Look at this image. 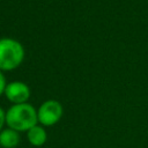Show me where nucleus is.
<instances>
[{"label": "nucleus", "instance_id": "f257e3e1", "mask_svg": "<svg viewBox=\"0 0 148 148\" xmlns=\"http://www.w3.org/2000/svg\"><path fill=\"white\" fill-rule=\"evenodd\" d=\"M38 124L37 110L29 103L13 104L6 111L7 127L21 133L28 132Z\"/></svg>", "mask_w": 148, "mask_h": 148}, {"label": "nucleus", "instance_id": "6e6552de", "mask_svg": "<svg viewBox=\"0 0 148 148\" xmlns=\"http://www.w3.org/2000/svg\"><path fill=\"white\" fill-rule=\"evenodd\" d=\"M6 124V112L2 108H0V132L3 130V126Z\"/></svg>", "mask_w": 148, "mask_h": 148}, {"label": "nucleus", "instance_id": "7ed1b4c3", "mask_svg": "<svg viewBox=\"0 0 148 148\" xmlns=\"http://www.w3.org/2000/svg\"><path fill=\"white\" fill-rule=\"evenodd\" d=\"M62 113L64 109L60 102L56 99H47L37 109L38 124L44 127L53 126L61 119Z\"/></svg>", "mask_w": 148, "mask_h": 148}, {"label": "nucleus", "instance_id": "f03ea898", "mask_svg": "<svg viewBox=\"0 0 148 148\" xmlns=\"http://www.w3.org/2000/svg\"><path fill=\"white\" fill-rule=\"evenodd\" d=\"M24 59L22 44L13 38L0 39V71H12L21 65Z\"/></svg>", "mask_w": 148, "mask_h": 148}, {"label": "nucleus", "instance_id": "423d86ee", "mask_svg": "<svg viewBox=\"0 0 148 148\" xmlns=\"http://www.w3.org/2000/svg\"><path fill=\"white\" fill-rule=\"evenodd\" d=\"M21 142V135L18 132L6 127L0 132V147L1 148H15Z\"/></svg>", "mask_w": 148, "mask_h": 148}, {"label": "nucleus", "instance_id": "0eeeda50", "mask_svg": "<svg viewBox=\"0 0 148 148\" xmlns=\"http://www.w3.org/2000/svg\"><path fill=\"white\" fill-rule=\"evenodd\" d=\"M6 86H7V83H6V77H5V75L2 74V72L0 71V96L5 92Z\"/></svg>", "mask_w": 148, "mask_h": 148}, {"label": "nucleus", "instance_id": "20e7f679", "mask_svg": "<svg viewBox=\"0 0 148 148\" xmlns=\"http://www.w3.org/2000/svg\"><path fill=\"white\" fill-rule=\"evenodd\" d=\"M3 94L13 104H22L27 103V101L29 99L30 89L22 81H13L10 83H7Z\"/></svg>", "mask_w": 148, "mask_h": 148}, {"label": "nucleus", "instance_id": "39448f33", "mask_svg": "<svg viewBox=\"0 0 148 148\" xmlns=\"http://www.w3.org/2000/svg\"><path fill=\"white\" fill-rule=\"evenodd\" d=\"M27 140L28 142L34 147H42L45 145L47 140V133L45 131V127L37 124L32 128H30L27 132Z\"/></svg>", "mask_w": 148, "mask_h": 148}]
</instances>
